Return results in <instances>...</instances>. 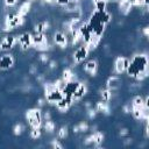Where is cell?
I'll use <instances>...</instances> for the list:
<instances>
[{
	"label": "cell",
	"mask_w": 149,
	"mask_h": 149,
	"mask_svg": "<svg viewBox=\"0 0 149 149\" xmlns=\"http://www.w3.org/2000/svg\"><path fill=\"white\" fill-rule=\"evenodd\" d=\"M144 69H148V58L146 54H139L133 56L129 59V66L127 69V73L132 77H135V74L139 71H142Z\"/></svg>",
	"instance_id": "obj_1"
},
{
	"label": "cell",
	"mask_w": 149,
	"mask_h": 149,
	"mask_svg": "<svg viewBox=\"0 0 149 149\" xmlns=\"http://www.w3.org/2000/svg\"><path fill=\"white\" fill-rule=\"evenodd\" d=\"M26 120L28 122V125L30 126V128H41L42 127V111L40 107H34V108H29L26 112Z\"/></svg>",
	"instance_id": "obj_2"
},
{
	"label": "cell",
	"mask_w": 149,
	"mask_h": 149,
	"mask_svg": "<svg viewBox=\"0 0 149 149\" xmlns=\"http://www.w3.org/2000/svg\"><path fill=\"white\" fill-rule=\"evenodd\" d=\"M24 21H26L24 16L19 15L16 12L10 13V14H7L6 15V19H5V28H3V31H10V30H13L16 27H21L24 23Z\"/></svg>",
	"instance_id": "obj_3"
},
{
	"label": "cell",
	"mask_w": 149,
	"mask_h": 149,
	"mask_svg": "<svg viewBox=\"0 0 149 149\" xmlns=\"http://www.w3.org/2000/svg\"><path fill=\"white\" fill-rule=\"evenodd\" d=\"M88 52H90L88 48L86 47L85 43H83L80 47H78V48L74 50V52H73V55H72L73 63H74V64H80L81 62H84V59H86V57L88 56Z\"/></svg>",
	"instance_id": "obj_4"
},
{
	"label": "cell",
	"mask_w": 149,
	"mask_h": 149,
	"mask_svg": "<svg viewBox=\"0 0 149 149\" xmlns=\"http://www.w3.org/2000/svg\"><path fill=\"white\" fill-rule=\"evenodd\" d=\"M17 44H19V47H20L21 50L27 51L29 48L33 47V34L26 31V33L19 35V37H17Z\"/></svg>",
	"instance_id": "obj_5"
},
{
	"label": "cell",
	"mask_w": 149,
	"mask_h": 149,
	"mask_svg": "<svg viewBox=\"0 0 149 149\" xmlns=\"http://www.w3.org/2000/svg\"><path fill=\"white\" fill-rule=\"evenodd\" d=\"M52 41L56 45H58L61 49H65L69 45V38H68V34L63 30H57L54 33V37Z\"/></svg>",
	"instance_id": "obj_6"
},
{
	"label": "cell",
	"mask_w": 149,
	"mask_h": 149,
	"mask_svg": "<svg viewBox=\"0 0 149 149\" xmlns=\"http://www.w3.org/2000/svg\"><path fill=\"white\" fill-rule=\"evenodd\" d=\"M129 66V58L123 57V56H119L115 58L114 61V72L116 74H121L123 72L127 71Z\"/></svg>",
	"instance_id": "obj_7"
},
{
	"label": "cell",
	"mask_w": 149,
	"mask_h": 149,
	"mask_svg": "<svg viewBox=\"0 0 149 149\" xmlns=\"http://www.w3.org/2000/svg\"><path fill=\"white\" fill-rule=\"evenodd\" d=\"M17 44V37L13 35H6L0 41V51H8Z\"/></svg>",
	"instance_id": "obj_8"
},
{
	"label": "cell",
	"mask_w": 149,
	"mask_h": 149,
	"mask_svg": "<svg viewBox=\"0 0 149 149\" xmlns=\"http://www.w3.org/2000/svg\"><path fill=\"white\" fill-rule=\"evenodd\" d=\"M63 98V93L61 90L57 88H52L51 91L44 92V99L49 104H56L58 100H61Z\"/></svg>",
	"instance_id": "obj_9"
},
{
	"label": "cell",
	"mask_w": 149,
	"mask_h": 149,
	"mask_svg": "<svg viewBox=\"0 0 149 149\" xmlns=\"http://www.w3.org/2000/svg\"><path fill=\"white\" fill-rule=\"evenodd\" d=\"M15 63V58L12 54H3L0 56V70H8Z\"/></svg>",
	"instance_id": "obj_10"
},
{
	"label": "cell",
	"mask_w": 149,
	"mask_h": 149,
	"mask_svg": "<svg viewBox=\"0 0 149 149\" xmlns=\"http://www.w3.org/2000/svg\"><path fill=\"white\" fill-rule=\"evenodd\" d=\"M83 69H84V71H85L87 74L94 76V74L97 73V71H98V62H97L95 59H88V61L84 64Z\"/></svg>",
	"instance_id": "obj_11"
},
{
	"label": "cell",
	"mask_w": 149,
	"mask_h": 149,
	"mask_svg": "<svg viewBox=\"0 0 149 149\" xmlns=\"http://www.w3.org/2000/svg\"><path fill=\"white\" fill-rule=\"evenodd\" d=\"M72 105H73V104H72V101H71V99H70L69 97H63L61 100H58V101L55 104L56 108H57L59 112H66Z\"/></svg>",
	"instance_id": "obj_12"
},
{
	"label": "cell",
	"mask_w": 149,
	"mask_h": 149,
	"mask_svg": "<svg viewBox=\"0 0 149 149\" xmlns=\"http://www.w3.org/2000/svg\"><path fill=\"white\" fill-rule=\"evenodd\" d=\"M120 85H121V80H120V78H119L118 76H111V77L107 79V81H106L107 88H109V90H112V91L118 90Z\"/></svg>",
	"instance_id": "obj_13"
},
{
	"label": "cell",
	"mask_w": 149,
	"mask_h": 149,
	"mask_svg": "<svg viewBox=\"0 0 149 149\" xmlns=\"http://www.w3.org/2000/svg\"><path fill=\"white\" fill-rule=\"evenodd\" d=\"M30 8H31V2L28 1V0H26V1H23V2L20 3V6L16 9V13L19 15H21V16H26L30 12Z\"/></svg>",
	"instance_id": "obj_14"
},
{
	"label": "cell",
	"mask_w": 149,
	"mask_h": 149,
	"mask_svg": "<svg viewBox=\"0 0 149 149\" xmlns=\"http://www.w3.org/2000/svg\"><path fill=\"white\" fill-rule=\"evenodd\" d=\"M119 8H120V12L122 14L127 15L133 8L132 0H121V1H119Z\"/></svg>",
	"instance_id": "obj_15"
},
{
	"label": "cell",
	"mask_w": 149,
	"mask_h": 149,
	"mask_svg": "<svg viewBox=\"0 0 149 149\" xmlns=\"http://www.w3.org/2000/svg\"><path fill=\"white\" fill-rule=\"evenodd\" d=\"M94 109L97 111V113H102V114H109V105L107 101H98L95 104Z\"/></svg>",
	"instance_id": "obj_16"
},
{
	"label": "cell",
	"mask_w": 149,
	"mask_h": 149,
	"mask_svg": "<svg viewBox=\"0 0 149 149\" xmlns=\"http://www.w3.org/2000/svg\"><path fill=\"white\" fill-rule=\"evenodd\" d=\"M49 28H50V23L48 21H41V22H37L35 24L34 31L35 33H45Z\"/></svg>",
	"instance_id": "obj_17"
},
{
	"label": "cell",
	"mask_w": 149,
	"mask_h": 149,
	"mask_svg": "<svg viewBox=\"0 0 149 149\" xmlns=\"http://www.w3.org/2000/svg\"><path fill=\"white\" fill-rule=\"evenodd\" d=\"M132 107H139V108H144L148 107V105L146 104L144 99L141 95H135L132 100Z\"/></svg>",
	"instance_id": "obj_18"
},
{
	"label": "cell",
	"mask_w": 149,
	"mask_h": 149,
	"mask_svg": "<svg viewBox=\"0 0 149 149\" xmlns=\"http://www.w3.org/2000/svg\"><path fill=\"white\" fill-rule=\"evenodd\" d=\"M42 125H43V128H44L45 133H48V134H52L55 132V129H56V123L51 119L44 120V123H42Z\"/></svg>",
	"instance_id": "obj_19"
},
{
	"label": "cell",
	"mask_w": 149,
	"mask_h": 149,
	"mask_svg": "<svg viewBox=\"0 0 149 149\" xmlns=\"http://www.w3.org/2000/svg\"><path fill=\"white\" fill-rule=\"evenodd\" d=\"M64 81H71V80H73L74 79V73H73V71L70 69V68H65L64 70H63V72H62V77H61Z\"/></svg>",
	"instance_id": "obj_20"
},
{
	"label": "cell",
	"mask_w": 149,
	"mask_h": 149,
	"mask_svg": "<svg viewBox=\"0 0 149 149\" xmlns=\"http://www.w3.org/2000/svg\"><path fill=\"white\" fill-rule=\"evenodd\" d=\"M100 98H101V100L102 101H109L112 98H113V91L112 90H109V88H105V90H101L100 91Z\"/></svg>",
	"instance_id": "obj_21"
},
{
	"label": "cell",
	"mask_w": 149,
	"mask_h": 149,
	"mask_svg": "<svg viewBox=\"0 0 149 149\" xmlns=\"http://www.w3.org/2000/svg\"><path fill=\"white\" fill-rule=\"evenodd\" d=\"M68 135H69V130H68L66 126H62L57 132V139L58 140H64L68 137Z\"/></svg>",
	"instance_id": "obj_22"
},
{
	"label": "cell",
	"mask_w": 149,
	"mask_h": 149,
	"mask_svg": "<svg viewBox=\"0 0 149 149\" xmlns=\"http://www.w3.org/2000/svg\"><path fill=\"white\" fill-rule=\"evenodd\" d=\"M29 135H30V137H31V139H34V140L40 139V137H41V135H42L41 128H31V130H30Z\"/></svg>",
	"instance_id": "obj_23"
},
{
	"label": "cell",
	"mask_w": 149,
	"mask_h": 149,
	"mask_svg": "<svg viewBox=\"0 0 149 149\" xmlns=\"http://www.w3.org/2000/svg\"><path fill=\"white\" fill-rule=\"evenodd\" d=\"M23 129H24V127H23V125L22 123H16L14 127H13V134L14 135H21L22 134V132H23Z\"/></svg>",
	"instance_id": "obj_24"
},
{
	"label": "cell",
	"mask_w": 149,
	"mask_h": 149,
	"mask_svg": "<svg viewBox=\"0 0 149 149\" xmlns=\"http://www.w3.org/2000/svg\"><path fill=\"white\" fill-rule=\"evenodd\" d=\"M77 126H78V128H79V132H81V133H85V132L88 130V123H87L86 121H81V122H79Z\"/></svg>",
	"instance_id": "obj_25"
},
{
	"label": "cell",
	"mask_w": 149,
	"mask_h": 149,
	"mask_svg": "<svg viewBox=\"0 0 149 149\" xmlns=\"http://www.w3.org/2000/svg\"><path fill=\"white\" fill-rule=\"evenodd\" d=\"M50 146H51L52 148H55V149H62V148H63V144L59 142L58 139H54V140L50 142Z\"/></svg>",
	"instance_id": "obj_26"
},
{
	"label": "cell",
	"mask_w": 149,
	"mask_h": 149,
	"mask_svg": "<svg viewBox=\"0 0 149 149\" xmlns=\"http://www.w3.org/2000/svg\"><path fill=\"white\" fill-rule=\"evenodd\" d=\"M38 59H40L42 63H47V62H49V56H48V54H45V52H41L40 56H38Z\"/></svg>",
	"instance_id": "obj_27"
},
{
	"label": "cell",
	"mask_w": 149,
	"mask_h": 149,
	"mask_svg": "<svg viewBox=\"0 0 149 149\" xmlns=\"http://www.w3.org/2000/svg\"><path fill=\"white\" fill-rule=\"evenodd\" d=\"M3 2H5V5H6V7H15L16 6V1L15 0H3Z\"/></svg>",
	"instance_id": "obj_28"
},
{
	"label": "cell",
	"mask_w": 149,
	"mask_h": 149,
	"mask_svg": "<svg viewBox=\"0 0 149 149\" xmlns=\"http://www.w3.org/2000/svg\"><path fill=\"white\" fill-rule=\"evenodd\" d=\"M87 115H88V119H94L97 115V111L94 108H90L87 112Z\"/></svg>",
	"instance_id": "obj_29"
},
{
	"label": "cell",
	"mask_w": 149,
	"mask_h": 149,
	"mask_svg": "<svg viewBox=\"0 0 149 149\" xmlns=\"http://www.w3.org/2000/svg\"><path fill=\"white\" fill-rule=\"evenodd\" d=\"M57 66V63L55 62V61H50V63H49V68L50 69H55Z\"/></svg>",
	"instance_id": "obj_30"
},
{
	"label": "cell",
	"mask_w": 149,
	"mask_h": 149,
	"mask_svg": "<svg viewBox=\"0 0 149 149\" xmlns=\"http://www.w3.org/2000/svg\"><path fill=\"white\" fill-rule=\"evenodd\" d=\"M143 33H144V35H146V36H148V35H149V28H148V27H146V28L143 29Z\"/></svg>",
	"instance_id": "obj_31"
},
{
	"label": "cell",
	"mask_w": 149,
	"mask_h": 149,
	"mask_svg": "<svg viewBox=\"0 0 149 149\" xmlns=\"http://www.w3.org/2000/svg\"><path fill=\"white\" fill-rule=\"evenodd\" d=\"M123 111H125V113H129L130 112V107L129 106H125L123 107Z\"/></svg>",
	"instance_id": "obj_32"
},
{
	"label": "cell",
	"mask_w": 149,
	"mask_h": 149,
	"mask_svg": "<svg viewBox=\"0 0 149 149\" xmlns=\"http://www.w3.org/2000/svg\"><path fill=\"white\" fill-rule=\"evenodd\" d=\"M121 130H122V132H120V135H127V134H128V130H127L126 128H125V129H121Z\"/></svg>",
	"instance_id": "obj_33"
},
{
	"label": "cell",
	"mask_w": 149,
	"mask_h": 149,
	"mask_svg": "<svg viewBox=\"0 0 149 149\" xmlns=\"http://www.w3.org/2000/svg\"><path fill=\"white\" fill-rule=\"evenodd\" d=\"M15 1H16V2H17V3H19V2H20V1H21V0H15Z\"/></svg>",
	"instance_id": "obj_34"
},
{
	"label": "cell",
	"mask_w": 149,
	"mask_h": 149,
	"mask_svg": "<svg viewBox=\"0 0 149 149\" xmlns=\"http://www.w3.org/2000/svg\"><path fill=\"white\" fill-rule=\"evenodd\" d=\"M28 1H30V2H31V1H35V0H28Z\"/></svg>",
	"instance_id": "obj_35"
}]
</instances>
